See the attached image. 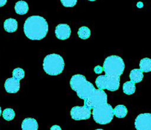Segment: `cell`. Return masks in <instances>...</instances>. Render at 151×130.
Segmentation results:
<instances>
[{"mask_svg": "<svg viewBox=\"0 0 151 130\" xmlns=\"http://www.w3.org/2000/svg\"><path fill=\"white\" fill-rule=\"evenodd\" d=\"M106 76L109 78H120L125 70V62L118 56H110L106 58L103 65Z\"/></svg>", "mask_w": 151, "mask_h": 130, "instance_id": "obj_3", "label": "cell"}, {"mask_svg": "<svg viewBox=\"0 0 151 130\" xmlns=\"http://www.w3.org/2000/svg\"><path fill=\"white\" fill-rule=\"evenodd\" d=\"M65 63L63 57L56 53L47 55L43 61V68L50 75H58L62 73Z\"/></svg>", "mask_w": 151, "mask_h": 130, "instance_id": "obj_4", "label": "cell"}, {"mask_svg": "<svg viewBox=\"0 0 151 130\" xmlns=\"http://www.w3.org/2000/svg\"><path fill=\"white\" fill-rule=\"evenodd\" d=\"M129 77L131 81L137 84V83H140L142 81L144 75H143V72L140 69H134L131 71Z\"/></svg>", "mask_w": 151, "mask_h": 130, "instance_id": "obj_14", "label": "cell"}, {"mask_svg": "<svg viewBox=\"0 0 151 130\" xmlns=\"http://www.w3.org/2000/svg\"><path fill=\"white\" fill-rule=\"evenodd\" d=\"M122 90H123V92L125 94L128 95H133L136 92V84L131 81H126L125 83H124Z\"/></svg>", "mask_w": 151, "mask_h": 130, "instance_id": "obj_17", "label": "cell"}, {"mask_svg": "<svg viewBox=\"0 0 151 130\" xmlns=\"http://www.w3.org/2000/svg\"><path fill=\"white\" fill-rule=\"evenodd\" d=\"M4 89L8 93H16L20 89V81L14 78H7L4 83Z\"/></svg>", "mask_w": 151, "mask_h": 130, "instance_id": "obj_11", "label": "cell"}, {"mask_svg": "<svg viewBox=\"0 0 151 130\" xmlns=\"http://www.w3.org/2000/svg\"><path fill=\"white\" fill-rule=\"evenodd\" d=\"M29 10L28 4L24 1H19L15 4V11L19 15L26 14Z\"/></svg>", "mask_w": 151, "mask_h": 130, "instance_id": "obj_15", "label": "cell"}, {"mask_svg": "<svg viewBox=\"0 0 151 130\" xmlns=\"http://www.w3.org/2000/svg\"><path fill=\"white\" fill-rule=\"evenodd\" d=\"M50 130H62L60 126L58 125H54L50 128Z\"/></svg>", "mask_w": 151, "mask_h": 130, "instance_id": "obj_23", "label": "cell"}, {"mask_svg": "<svg viewBox=\"0 0 151 130\" xmlns=\"http://www.w3.org/2000/svg\"><path fill=\"white\" fill-rule=\"evenodd\" d=\"M71 117L75 121L89 119L91 115V109L87 106H74L70 112Z\"/></svg>", "mask_w": 151, "mask_h": 130, "instance_id": "obj_8", "label": "cell"}, {"mask_svg": "<svg viewBox=\"0 0 151 130\" xmlns=\"http://www.w3.org/2000/svg\"><path fill=\"white\" fill-rule=\"evenodd\" d=\"M15 116H16V114H15L14 110L13 109H11V108L5 109L2 112V117L6 121H12V120L14 119Z\"/></svg>", "mask_w": 151, "mask_h": 130, "instance_id": "obj_20", "label": "cell"}, {"mask_svg": "<svg viewBox=\"0 0 151 130\" xmlns=\"http://www.w3.org/2000/svg\"><path fill=\"white\" fill-rule=\"evenodd\" d=\"M1 115V106H0V116Z\"/></svg>", "mask_w": 151, "mask_h": 130, "instance_id": "obj_25", "label": "cell"}, {"mask_svg": "<svg viewBox=\"0 0 151 130\" xmlns=\"http://www.w3.org/2000/svg\"><path fill=\"white\" fill-rule=\"evenodd\" d=\"M139 67L142 72H151V59L149 58H144L139 62Z\"/></svg>", "mask_w": 151, "mask_h": 130, "instance_id": "obj_18", "label": "cell"}, {"mask_svg": "<svg viewBox=\"0 0 151 130\" xmlns=\"http://www.w3.org/2000/svg\"><path fill=\"white\" fill-rule=\"evenodd\" d=\"M88 1H96V0H88Z\"/></svg>", "mask_w": 151, "mask_h": 130, "instance_id": "obj_27", "label": "cell"}, {"mask_svg": "<svg viewBox=\"0 0 151 130\" xmlns=\"http://www.w3.org/2000/svg\"><path fill=\"white\" fill-rule=\"evenodd\" d=\"M4 28L8 32H16V30L18 29L17 21L12 18L6 19L4 22Z\"/></svg>", "mask_w": 151, "mask_h": 130, "instance_id": "obj_13", "label": "cell"}, {"mask_svg": "<svg viewBox=\"0 0 151 130\" xmlns=\"http://www.w3.org/2000/svg\"><path fill=\"white\" fill-rule=\"evenodd\" d=\"M95 130H104V129H97Z\"/></svg>", "mask_w": 151, "mask_h": 130, "instance_id": "obj_26", "label": "cell"}, {"mask_svg": "<svg viewBox=\"0 0 151 130\" xmlns=\"http://www.w3.org/2000/svg\"><path fill=\"white\" fill-rule=\"evenodd\" d=\"M22 130H38V122L34 118H25L22 123Z\"/></svg>", "mask_w": 151, "mask_h": 130, "instance_id": "obj_12", "label": "cell"}, {"mask_svg": "<svg viewBox=\"0 0 151 130\" xmlns=\"http://www.w3.org/2000/svg\"><path fill=\"white\" fill-rule=\"evenodd\" d=\"M71 88L76 92L77 95L81 99L87 100L94 92L96 89L93 84L88 81L84 75L81 74L74 75L69 81Z\"/></svg>", "mask_w": 151, "mask_h": 130, "instance_id": "obj_2", "label": "cell"}, {"mask_svg": "<svg viewBox=\"0 0 151 130\" xmlns=\"http://www.w3.org/2000/svg\"><path fill=\"white\" fill-rule=\"evenodd\" d=\"M128 114V109L124 105H118L114 109V115L117 118H123Z\"/></svg>", "mask_w": 151, "mask_h": 130, "instance_id": "obj_16", "label": "cell"}, {"mask_svg": "<svg viewBox=\"0 0 151 130\" xmlns=\"http://www.w3.org/2000/svg\"><path fill=\"white\" fill-rule=\"evenodd\" d=\"M24 70L22 68H16L13 71V78L18 80H22L24 78Z\"/></svg>", "mask_w": 151, "mask_h": 130, "instance_id": "obj_21", "label": "cell"}, {"mask_svg": "<svg viewBox=\"0 0 151 130\" xmlns=\"http://www.w3.org/2000/svg\"><path fill=\"white\" fill-rule=\"evenodd\" d=\"M7 0H0V7L5 5L6 3H7Z\"/></svg>", "mask_w": 151, "mask_h": 130, "instance_id": "obj_24", "label": "cell"}, {"mask_svg": "<svg viewBox=\"0 0 151 130\" xmlns=\"http://www.w3.org/2000/svg\"><path fill=\"white\" fill-rule=\"evenodd\" d=\"M107 94L103 90L100 89H96L94 92L91 95L87 100H84V106H87L89 109H92L97 106L103 105L107 103Z\"/></svg>", "mask_w": 151, "mask_h": 130, "instance_id": "obj_7", "label": "cell"}, {"mask_svg": "<svg viewBox=\"0 0 151 130\" xmlns=\"http://www.w3.org/2000/svg\"><path fill=\"white\" fill-rule=\"evenodd\" d=\"M55 35L58 39L66 40L70 37L71 28L66 24H60L55 27Z\"/></svg>", "mask_w": 151, "mask_h": 130, "instance_id": "obj_10", "label": "cell"}, {"mask_svg": "<svg viewBox=\"0 0 151 130\" xmlns=\"http://www.w3.org/2000/svg\"><path fill=\"white\" fill-rule=\"evenodd\" d=\"M60 1L65 7H72L76 5L78 0H60Z\"/></svg>", "mask_w": 151, "mask_h": 130, "instance_id": "obj_22", "label": "cell"}, {"mask_svg": "<svg viewBox=\"0 0 151 130\" xmlns=\"http://www.w3.org/2000/svg\"><path fill=\"white\" fill-rule=\"evenodd\" d=\"M137 130H151V113H142L139 115L135 120Z\"/></svg>", "mask_w": 151, "mask_h": 130, "instance_id": "obj_9", "label": "cell"}, {"mask_svg": "<svg viewBox=\"0 0 151 130\" xmlns=\"http://www.w3.org/2000/svg\"><path fill=\"white\" fill-rule=\"evenodd\" d=\"M48 23L44 18L32 16L26 19L24 25L25 35L31 40H41L48 32Z\"/></svg>", "mask_w": 151, "mask_h": 130, "instance_id": "obj_1", "label": "cell"}, {"mask_svg": "<svg viewBox=\"0 0 151 130\" xmlns=\"http://www.w3.org/2000/svg\"><path fill=\"white\" fill-rule=\"evenodd\" d=\"M78 36L81 38H82V39H87V38H89L90 35H91V30H90L89 28L87 27H80L79 30H78Z\"/></svg>", "mask_w": 151, "mask_h": 130, "instance_id": "obj_19", "label": "cell"}, {"mask_svg": "<svg viewBox=\"0 0 151 130\" xmlns=\"http://www.w3.org/2000/svg\"><path fill=\"white\" fill-rule=\"evenodd\" d=\"M95 84L97 88L100 90H107L114 92L119 90L120 86V78H109L106 75H100L96 79Z\"/></svg>", "mask_w": 151, "mask_h": 130, "instance_id": "obj_6", "label": "cell"}, {"mask_svg": "<svg viewBox=\"0 0 151 130\" xmlns=\"http://www.w3.org/2000/svg\"><path fill=\"white\" fill-rule=\"evenodd\" d=\"M91 114L94 121L100 125L109 124L111 122L114 116L113 107L108 103L93 108Z\"/></svg>", "mask_w": 151, "mask_h": 130, "instance_id": "obj_5", "label": "cell"}]
</instances>
